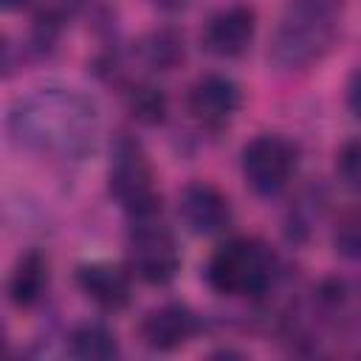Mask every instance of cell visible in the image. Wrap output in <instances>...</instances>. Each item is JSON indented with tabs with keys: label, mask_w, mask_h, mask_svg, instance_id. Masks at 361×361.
Here are the masks:
<instances>
[{
	"label": "cell",
	"mask_w": 361,
	"mask_h": 361,
	"mask_svg": "<svg viewBox=\"0 0 361 361\" xmlns=\"http://www.w3.org/2000/svg\"><path fill=\"white\" fill-rule=\"evenodd\" d=\"M0 353H3V338H0Z\"/></svg>",
	"instance_id": "cell-21"
},
{
	"label": "cell",
	"mask_w": 361,
	"mask_h": 361,
	"mask_svg": "<svg viewBox=\"0 0 361 361\" xmlns=\"http://www.w3.org/2000/svg\"><path fill=\"white\" fill-rule=\"evenodd\" d=\"M333 243H336V251H341L344 257H350V259L358 257V220H355V212H350V214H344L338 220Z\"/></svg>",
	"instance_id": "cell-17"
},
{
	"label": "cell",
	"mask_w": 361,
	"mask_h": 361,
	"mask_svg": "<svg viewBox=\"0 0 361 361\" xmlns=\"http://www.w3.org/2000/svg\"><path fill=\"white\" fill-rule=\"evenodd\" d=\"M276 279V257L257 237H234L214 248L206 262V285L228 299L268 293Z\"/></svg>",
	"instance_id": "cell-3"
},
{
	"label": "cell",
	"mask_w": 361,
	"mask_h": 361,
	"mask_svg": "<svg viewBox=\"0 0 361 361\" xmlns=\"http://www.w3.org/2000/svg\"><path fill=\"white\" fill-rule=\"evenodd\" d=\"M138 54H141L144 65L152 71H175L186 59L183 34L175 28H155L141 37Z\"/></svg>",
	"instance_id": "cell-13"
},
{
	"label": "cell",
	"mask_w": 361,
	"mask_h": 361,
	"mask_svg": "<svg viewBox=\"0 0 361 361\" xmlns=\"http://www.w3.org/2000/svg\"><path fill=\"white\" fill-rule=\"evenodd\" d=\"M127 268L149 285H166L180 271V248L161 212L130 217L127 228Z\"/></svg>",
	"instance_id": "cell-5"
},
{
	"label": "cell",
	"mask_w": 361,
	"mask_h": 361,
	"mask_svg": "<svg viewBox=\"0 0 361 361\" xmlns=\"http://www.w3.org/2000/svg\"><path fill=\"white\" fill-rule=\"evenodd\" d=\"M341 0H288L268 48L274 68L293 73L322 62L341 34Z\"/></svg>",
	"instance_id": "cell-2"
},
{
	"label": "cell",
	"mask_w": 361,
	"mask_h": 361,
	"mask_svg": "<svg viewBox=\"0 0 361 361\" xmlns=\"http://www.w3.org/2000/svg\"><path fill=\"white\" fill-rule=\"evenodd\" d=\"M31 0H0V11H20L25 8Z\"/></svg>",
	"instance_id": "cell-20"
},
{
	"label": "cell",
	"mask_w": 361,
	"mask_h": 361,
	"mask_svg": "<svg viewBox=\"0 0 361 361\" xmlns=\"http://www.w3.org/2000/svg\"><path fill=\"white\" fill-rule=\"evenodd\" d=\"M107 189L127 217H144L161 212V195L155 189V172L147 149L130 133H118L110 144Z\"/></svg>",
	"instance_id": "cell-4"
},
{
	"label": "cell",
	"mask_w": 361,
	"mask_h": 361,
	"mask_svg": "<svg viewBox=\"0 0 361 361\" xmlns=\"http://www.w3.org/2000/svg\"><path fill=\"white\" fill-rule=\"evenodd\" d=\"M299 166V149L293 141L276 133L251 138L240 152V169L248 189L259 197H276L288 189Z\"/></svg>",
	"instance_id": "cell-6"
},
{
	"label": "cell",
	"mask_w": 361,
	"mask_h": 361,
	"mask_svg": "<svg viewBox=\"0 0 361 361\" xmlns=\"http://www.w3.org/2000/svg\"><path fill=\"white\" fill-rule=\"evenodd\" d=\"M48 288V259L39 251H25L11 276H8V299L17 307H34Z\"/></svg>",
	"instance_id": "cell-12"
},
{
	"label": "cell",
	"mask_w": 361,
	"mask_h": 361,
	"mask_svg": "<svg viewBox=\"0 0 361 361\" xmlns=\"http://www.w3.org/2000/svg\"><path fill=\"white\" fill-rule=\"evenodd\" d=\"M197 330H200L197 313L180 302H166L152 307L138 324L141 341L155 353H172L183 347L197 336Z\"/></svg>",
	"instance_id": "cell-10"
},
{
	"label": "cell",
	"mask_w": 361,
	"mask_h": 361,
	"mask_svg": "<svg viewBox=\"0 0 361 361\" xmlns=\"http://www.w3.org/2000/svg\"><path fill=\"white\" fill-rule=\"evenodd\" d=\"M254 34H257V11L245 3H234V6L214 11L206 20L200 31V42L209 54L234 59L251 48Z\"/></svg>",
	"instance_id": "cell-8"
},
{
	"label": "cell",
	"mask_w": 361,
	"mask_h": 361,
	"mask_svg": "<svg viewBox=\"0 0 361 361\" xmlns=\"http://www.w3.org/2000/svg\"><path fill=\"white\" fill-rule=\"evenodd\" d=\"M68 353L73 358H116L118 355V341L116 333L102 324V322H82L79 327H73L71 338H68Z\"/></svg>",
	"instance_id": "cell-14"
},
{
	"label": "cell",
	"mask_w": 361,
	"mask_h": 361,
	"mask_svg": "<svg viewBox=\"0 0 361 361\" xmlns=\"http://www.w3.org/2000/svg\"><path fill=\"white\" fill-rule=\"evenodd\" d=\"M178 214H180V223L192 234L212 237V234H220L223 228H228L231 203L214 183L192 180L178 195Z\"/></svg>",
	"instance_id": "cell-9"
},
{
	"label": "cell",
	"mask_w": 361,
	"mask_h": 361,
	"mask_svg": "<svg viewBox=\"0 0 361 361\" xmlns=\"http://www.w3.org/2000/svg\"><path fill=\"white\" fill-rule=\"evenodd\" d=\"M14 65H17L14 45L8 42L6 34H0V76H11L14 73Z\"/></svg>",
	"instance_id": "cell-18"
},
{
	"label": "cell",
	"mask_w": 361,
	"mask_h": 361,
	"mask_svg": "<svg viewBox=\"0 0 361 361\" xmlns=\"http://www.w3.org/2000/svg\"><path fill=\"white\" fill-rule=\"evenodd\" d=\"M76 285L102 310H113V313L124 310L133 299L130 271H124L113 262H85V265H79L76 268Z\"/></svg>",
	"instance_id": "cell-11"
},
{
	"label": "cell",
	"mask_w": 361,
	"mask_h": 361,
	"mask_svg": "<svg viewBox=\"0 0 361 361\" xmlns=\"http://www.w3.org/2000/svg\"><path fill=\"white\" fill-rule=\"evenodd\" d=\"M240 107H243V90L234 79L223 73H203L186 90V110L206 130L226 127Z\"/></svg>",
	"instance_id": "cell-7"
},
{
	"label": "cell",
	"mask_w": 361,
	"mask_h": 361,
	"mask_svg": "<svg viewBox=\"0 0 361 361\" xmlns=\"http://www.w3.org/2000/svg\"><path fill=\"white\" fill-rule=\"evenodd\" d=\"M152 3H155L161 11H169V14H175V11H183V8H186L192 0H152Z\"/></svg>",
	"instance_id": "cell-19"
},
{
	"label": "cell",
	"mask_w": 361,
	"mask_h": 361,
	"mask_svg": "<svg viewBox=\"0 0 361 361\" xmlns=\"http://www.w3.org/2000/svg\"><path fill=\"white\" fill-rule=\"evenodd\" d=\"M102 110L93 96L76 87H37L17 99L6 118V133L17 149L37 158L71 164L96 149Z\"/></svg>",
	"instance_id": "cell-1"
},
{
	"label": "cell",
	"mask_w": 361,
	"mask_h": 361,
	"mask_svg": "<svg viewBox=\"0 0 361 361\" xmlns=\"http://www.w3.org/2000/svg\"><path fill=\"white\" fill-rule=\"evenodd\" d=\"M336 172H338V180L350 189L358 186V141L350 138L338 152H336Z\"/></svg>",
	"instance_id": "cell-16"
},
{
	"label": "cell",
	"mask_w": 361,
	"mask_h": 361,
	"mask_svg": "<svg viewBox=\"0 0 361 361\" xmlns=\"http://www.w3.org/2000/svg\"><path fill=\"white\" fill-rule=\"evenodd\" d=\"M124 107L141 124H161L166 118L169 99L152 82H130L124 85Z\"/></svg>",
	"instance_id": "cell-15"
}]
</instances>
